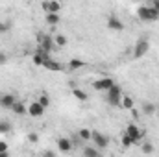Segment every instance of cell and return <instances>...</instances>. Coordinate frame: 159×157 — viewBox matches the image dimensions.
<instances>
[{"label":"cell","instance_id":"6da1fadb","mask_svg":"<svg viewBox=\"0 0 159 157\" xmlns=\"http://www.w3.org/2000/svg\"><path fill=\"white\" fill-rule=\"evenodd\" d=\"M122 89H120L119 85L115 83L109 91H107V96H106V100H107V104L109 105H113V107H117V105H120V102H122Z\"/></svg>","mask_w":159,"mask_h":157},{"label":"cell","instance_id":"7a4b0ae2","mask_svg":"<svg viewBox=\"0 0 159 157\" xmlns=\"http://www.w3.org/2000/svg\"><path fill=\"white\" fill-rule=\"evenodd\" d=\"M137 15H139L141 20H146V22H152V20H157L159 19V13L154 11L150 6H141V7L137 9Z\"/></svg>","mask_w":159,"mask_h":157},{"label":"cell","instance_id":"3957f363","mask_svg":"<svg viewBox=\"0 0 159 157\" xmlns=\"http://www.w3.org/2000/svg\"><path fill=\"white\" fill-rule=\"evenodd\" d=\"M124 131H126V135H129V137H131L133 144H139V142H141V139L144 137V131H143V129H139V126H137V124H129Z\"/></svg>","mask_w":159,"mask_h":157},{"label":"cell","instance_id":"277c9868","mask_svg":"<svg viewBox=\"0 0 159 157\" xmlns=\"http://www.w3.org/2000/svg\"><path fill=\"white\" fill-rule=\"evenodd\" d=\"M113 85H115V79H113V78H107V76H106V78H100V79H94V81H93V89H94V91H106V92H107Z\"/></svg>","mask_w":159,"mask_h":157},{"label":"cell","instance_id":"5b68a950","mask_svg":"<svg viewBox=\"0 0 159 157\" xmlns=\"http://www.w3.org/2000/svg\"><path fill=\"white\" fill-rule=\"evenodd\" d=\"M148 48H150L148 39H139L137 43H135V48H133V57H135V59L143 57V56L148 52Z\"/></svg>","mask_w":159,"mask_h":157},{"label":"cell","instance_id":"8992f818","mask_svg":"<svg viewBox=\"0 0 159 157\" xmlns=\"http://www.w3.org/2000/svg\"><path fill=\"white\" fill-rule=\"evenodd\" d=\"M91 139L94 141V148H106L107 144H109V139L104 135V133H100V131H93V135H91Z\"/></svg>","mask_w":159,"mask_h":157},{"label":"cell","instance_id":"52a82bcc","mask_svg":"<svg viewBox=\"0 0 159 157\" xmlns=\"http://www.w3.org/2000/svg\"><path fill=\"white\" fill-rule=\"evenodd\" d=\"M44 111H46V109L41 105L37 100H35V102H32V104L28 105V115H30V117H34V118H41L43 115H44Z\"/></svg>","mask_w":159,"mask_h":157},{"label":"cell","instance_id":"ba28073f","mask_svg":"<svg viewBox=\"0 0 159 157\" xmlns=\"http://www.w3.org/2000/svg\"><path fill=\"white\" fill-rule=\"evenodd\" d=\"M54 44H56V43H54V37L44 35V34L39 35V48H41V50H44V52H48V54H50V52H52V48H54Z\"/></svg>","mask_w":159,"mask_h":157},{"label":"cell","instance_id":"9c48e42d","mask_svg":"<svg viewBox=\"0 0 159 157\" xmlns=\"http://www.w3.org/2000/svg\"><path fill=\"white\" fill-rule=\"evenodd\" d=\"M17 104V98L9 92H4L0 94V107H6V109H13V105Z\"/></svg>","mask_w":159,"mask_h":157},{"label":"cell","instance_id":"30bf717a","mask_svg":"<svg viewBox=\"0 0 159 157\" xmlns=\"http://www.w3.org/2000/svg\"><path fill=\"white\" fill-rule=\"evenodd\" d=\"M107 28L113 30V32H122V30H124V22L120 20L117 15H109V19H107Z\"/></svg>","mask_w":159,"mask_h":157},{"label":"cell","instance_id":"8fae6325","mask_svg":"<svg viewBox=\"0 0 159 157\" xmlns=\"http://www.w3.org/2000/svg\"><path fill=\"white\" fill-rule=\"evenodd\" d=\"M46 59H50V54H48V52H44V50H41V48L34 54V56H32V61H34V65H37V67H43Z\"/></svg>","mask_w":159,"mask_h":157},{"label":"cell","instance_id":"7c38bea8","mask_svg":"<svg viewBox=\"0 0 159 157\" xmlns=\"http://www.w3.org/2000/svg\"><path fill=\"white\" fill-rule=\"evenodd\" d=\"M43 9L46 11V15H48V13L57 15V13L61 11V4H59V2H54V0H52V2H43Z\"/></svg>","mask_w":159,"mask_h":157},{"label":"cell","instance_id":"4fadbf2b","mask_svg":"<svg viewBox=\"0 0 159 157\" xmlns=\"http://www.w3.org/2000/svg\"><path fill=\"white\" fill-rule=\"evenodd\" d=\"M57 148H59V152H70L72 150V141L70 139H67V137H59L57 139Z\"/></svg>","mask_w":159,"mask_h":157},{"label":"cell","instance_id":"5bb4252c","mask_svg":"<svg viewBox=\"0 0 159 157\" xmlns=\"http://www.w3.org/2000/svg\"><path fill=\"white\" fill-rule=\"evenodd\" d=\"M43 67H44L46 70H52V72H59V70H63V65L57 63V61H54V59H46Z\"/></svg>","mask_w":159,"mask_h":157},{"label":"cell","instance_id":"9a60e30c","mask_svg":"<svg viewBox=\"0 0 159 157\" xmlns=\"http://www.w3.org/2000/svg\"><path fill=\"white\" fill-rule=\"evenodd\" d=\"M11 111H13L15 115L22 117V115H26V113H28V107H26V104H24V102H19V100H17V104L13 105V109H11Z\"/></svg>","mask_w":159,"mask_h":157},{"label":"cell","instance_id":"2e32d148","mask_svg":"<svg viewBox=\"0 0 159 157\" xmlns=\"http://www.w3.org/2000/svg\"><path fill=\"white\" fill-rule=\"evenodd\" d=\"M83 157H100V152L94 146H85L83 148Z\"/></svg>","mask_w":159,"mask_h":157},{"label":"cell","instance_id":"e0dca14e","mask_svg":"<svg viewBox=\"0 0 159 157\" xmlns=\"http://www.w3.org/2000/svg\"><path fill=\"white\" fill-rule=\"evenodd\" d=\"M83 67H85V61H81V59H70L69 61L70 70H78V69H83Z\"/></svg>","mask_w":159,"mask_h":157},{"label":"cell","instance_id":"ac0fdd59","mask_svg":"<svg viewBox=\"0 0 159 157\" xmlns=\"http://www.w3.org/2000/svg\"><path fill=\"white\" fill-rule=\"evenodd\" d=\"M120 107H124V109H133V98L131 96H122V102H120Z\"/></svg>","mask_w":159,"mask_h":157},{"label":"cell","instance_id":"d6986e66","mask_svg":"<svg viewBox=\"0 0 159 157\" xmlns=\"http://www.w3.org/2000/svg\"><path fill=\"white\" fill-rule=\"evenodd\" d=\"M72 94H74V98L80 100V102H85L89 96H87V92L85 91H81V89H72Z\"/></svg>","mask_w":159,"mask_h":157},{"label":"cell","instance_id":"ffe728a7","mask_svg":"<svg viewBox=\"0 0 159 157\" xmlns=\"http://www.w3.org/2000/svg\"><path fill=\"white\" fill-rule=\"evenodd\" d=\"M91 135H93V131L87 129V128H81V129L78 131V139H81V141H89Z\"/></svg>","mask_w":159,"mask_h":157},{"label":"cell","instance_id":"44dd1931","mask_svg":"<svg viewBox=\"0 0 159 157\" xmlns=\"http://www.w3.org/2000/svg\"><path fill=\"white\" fill-rule=\"evenodd\" d=\"M44 20H46V24H50V26H56V24L59 22V15H54V13H48V15L44 17Z\"/></svg>","mask_w":159,"mask_h":157},{"label":"cell","instance_id":"7402d4cb","mask_svg":"<svg viewBox=\"0 0 159 157\" xmlns=\"http://www.w3.org/2000/svg\"><path fill=\"white\" fill-rule=\"evenodd\" d=\"M143 111H144L146 115H154V113L157 111V107H156L154 104H150V102H144V104H143Z\"/></svg>","mask_w":159,"mask_h":157},{"label":"cell","instance_id":"603a6c76","mask_svg":"<svg viewBox=\"0 0 159 157\" xmlns=\"http://www.w3.org/2000/svg\"><path fill=\"white\" fill-rule=\"evenodd\" d=\"M54 43H56L57 46H61V48H63V46H67V43H69V41H67V37H65L63 34H57V35L54 37Z\"/></svg>","mask_w":159,"mask_h":157},{"label":"cell","instance_id":"cb8c5ba5","mask_svg":"<svg viewBox=\"0 0 159 157\" xmlns=\"http://www.w3.org/2000/svg\"><path fill=\"white\" fill-rule=\"evenodd\" d=\"M37 102H39L44 109H48V107H50V96H48V94H44V92L39 96V100H37Z\"/></svg>","mask_w":159,"mask_h":157},{"label":"cell","instance_id":"d4e9b609","mask_svg":"<svg viewBox=\"0 0 159 157\" xmlns=\"http://www.w3.org/2000/svg\"><path fill=\"white\" fill-rule=\"evenodd\" d=\"M122 146L124 148H129V146H133V141H131V137L129 135H126V131H122Z\"/></svg>","mask_w":159,"mask_h":157},{"label":"cell","instance_id":"484cf974","mask_svg":"<svg viewBox=\"0 0 159 157\" xmlns=\"http://www.w3.org/2000/svg\"><path fill=\"white\" fill-rule=\"evenodd\" d=\"M11 131V124L7 120H0V133H9Z\"/></svg>","mask_w":159,"mask_h":157},{"label":"cell","instance_id":"4316f807","mask_svg":"<svg viewBox=\"0 0 159 157\" xmlns=\"http://www.w3.org/2000/svg\"><path fill=\"white\" fill-rule=\"evenodd\" d=\"M143 154H146V155L154 154V144H152V142H144V144H143Z\"/></svg>","mask_w":159,"mask_h":157},{"label":"cell","instance_id":"83f0119b","mask_svg":"<svg viewBox=\"0 0 159 157\" xmlns=\"http://www.w3.org/2000/svg\"><path fill=\"white\" fill-rule=\"evenodd\" d=\"M28 142H32V144H37V142H39V135H37L35 131L28 133Z\"/></svg>","mask_w":159,"mask_h":157},{"label":"cell","instance_id":"f1b7e54d","mask_svg":"<svg viewBox=\"0 0 159 157\" xmlns=\"http://www.w3.org/2000/svg\"><path fill=\"white\" fill-rule=\"evenodd\" d=\"M7 30H9V24H7V22H2V20H0V34H6Z\"/></svg>","mask_w":159,"mask_h":157},{"label":"cell","instance_id":"f546056e","mask_svg":"<svg viewBox=\"0 0 159 157\" xmlns=\"http://www.w3.org/2000/svg\"><path fill=\"white\" fill-rule=\"evenodd\" d=\"M6 152H7V142L0 141V154H6Z\"/></svg>","mask_w":159,"mask_h":157},{"label":"cell","instance_id":"4dcf8cb0","mask_svg":"<svg viewBox=\"0 0 159 157\" xmlns=\"http://www.w3.org/2000/svg\"><path fill=\"white\" fill-rule=\"evenodd\" d=\"M148 6H150L154 11H157V13H159V0H154V2H152V4H148Z\"/></svg>","mask_w":159,"mask_h":157},{"label":"cell","instance_id":"1f68e13d","mask_svg":"<svg viewBox=\"0 0 159 157\" xmlns=\"http://www.w3.org/2000/svg\"><path fill=\"white\" fill-rule=\"evenodd\" d=\"M7 61V54H4V52H0V65H4Z\"/></svg>","mask_w":159,"mask_h":157},{"label":"cell","instance_id":"d6a6232c","mask_svg":"<svg viewBox=\"0 0 159 157\" xmlns=\"http://www.w3.org/2000/svg\"><path fill=\"white\" fill-rule=\"evenodd\" d=\"M43 157H56V154H54V152H50V150H46V152L43 154Z\"/></svg>","mask_w":159,"mask_h":157},{"label":"cell","instance_id":"836d02e7","mask_svg":"<svg viewBox=\"0 0 159 157\" xmlns=\"http://www.w3.org/2000/svg\"><path fill=\"white\" fill-rule=\"evenodd\" d=\"M131 115H133V118L139 117V113H137V109H131Z\"/></svg>","mask_w":159,"mask_h":157},{"label":"cell","instance_id":"e575fe53","mask_svg":"<svg viewBox=\"0 0 159 157\" xmlns=\"http://www.w3.org/2000/svg\"><path fill=\"white\" fill-rule=\"evenodd\" d=\"M0 157H9V154L6 152V154H0Z\"/></svg>","mask_w":159,"mask_h":157},{"label":"cell","instance_id":"d590c367","mask_svg":"<svg viewBox=\"0 0 159 157\" xmlns=\"http://www.w3.org/2000/svg\"><path fill=\"white\" fill-rule=\"evenodd\" d=\"M157 113H159V107H157Z\"/></svg>","mask_w":159,"mask_h":157}]
</instances>
